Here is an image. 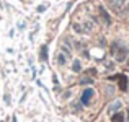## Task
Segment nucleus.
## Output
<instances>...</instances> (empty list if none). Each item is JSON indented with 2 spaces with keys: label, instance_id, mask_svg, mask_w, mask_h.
I'll use <instances>...</instances> for the list:
<instances>
[{
  "label": "nucleus",
  "instance_id": "nucleus-3",
  "mask_svg": "<svg viewBox=\"0 0 129 122\" xmlns=\"http://www.w3.org/2000/svg\"><path fill=\"white\" fill-rule=\"evenodd\" d=\"M93 98V90L91 88H88L82 93V98H80V101H82V104H88L90 103V99Z\"/></svg>",
  "mask_w": 129,
  "mask_h": 122
},
{
  "label": "nucleus",
  "instance_id": "nucleus-13",
  "mask_svg": "<svg viewBox=\"0 0 129 122\" xmlns=\"http://www.w3.org/2000/svg\"><path fill=\"white\" fill-rule=\"evenodd\" d=\"M46 8H47V5H39V7H38V13H43Z\"/></svg>",
  "mask_w": 129,
  "mask_h": 122
},
{
  "label": "nucleus",
  "instance_id": "nucleus-10",
  "mask_svg": "<svg viewBox=\"0 0 129 122\" xmlns=\"http://www.w3.org/2000/svg\"><path fill=\"white\" fill-rule=\"evenodd\" d=\"M72 70H74V72H80V70H82V65H80V60H74Z\"/></svg>",
  "mask_w": 129,
  "mask_h": 122
},
{
  "label": "nucleus",
  "instance_id": "nucleus-2",
  "mask_svg": "<svg viewBox=\"0 0 129 122\" xmlns=\"http://www.w3.org/2000/svg\"><path fill=\"white\" fill-rule=\"evenodd\" d=\"M124 2H126V0H108V5H110V8L113 10V12L119 13L124 7Z\"/></svg>",
  "mask_w": 129,
  "mask_h": 122
},
{
  "label": "nucleus",
  "instance_id": "nucleus-1",
  "mask_svg": "<svg viewBox=\"0 0 129 122\" xmlns=\"http://www.w3.org/2000/svg\"><path fill=\"white\" fill-rule=\"evenodd\" d=\"M127 54H129V49H127V47L119 46L116 49V52H114V59H116L118 62H124V60H126V57H127Z\"/></svg>",
  "mask_w": 129,
  "mask_h": 122
},
{
  "label": "nucleus",
  "instance_id": "nucleus-14",
  "mask_svg": "<svg viewBox=\"0 0 129 122\" xmlns=\"http://www.w3.org/2000/svg\"><path fill=\"white\" fill-rule=\"evenodd\" d=\"M5 103H10V94H5Z\"/></svg>",
  "mask_w": 129,
  "mask_h": 122
},
{
  "label": "nucleus",
  "instance_id": "nucleus-8",
  "mask_svg": "<svg viewBox=\"0 0 129 122\" xmlns=\"http://www.w3.org/2000/svg\"><path fill=\"white\" fill-rule=\"evenodd\" d=\"M39 57H41L43 60L47 59V46H43L41 47V52H39Z\"/></svg>",
  "mask_w": 129,
  "mask_h": 122
},
{
  "label": "nucleus",
  "instance_id": "nucleus-9",
  "mask_svg": "<svg viewBox=\"0 0 129 122\" xmlns=\"http://www.w3.org/2000/svg\"><path fill=\"white\" fill-rule=\"evenodd\" d=\"M74 29H75L77 33H80V34H83V33H85V29H83V25H79V23H74Z\"/></svg>",
  "mask_w": 129,
  "mask_h": 122
},
{
  "label": "nucleus",
  "instance_id": "nucleus-4",
  "mask_svg": "<svg viewBox=\"0 0 129 122\" xmlns=\"http://www.w3.org/2000/svg\"><path fill=\"white\" fill-rule=\"evenodd\" d=\"M111 80H118V81H119V90H123V91L127 90V78L124 75H116V77H113Z\"/></svg>",
  "mask_w": 129,
  "mask_h": 122
},
{
  "label": "nucleus",
  "instance_id": "nucleus-15",
  "mask_svg": "<svg viewBox=\"0 0 129 122\" xmlns=\"http://www.w3.org/2000/svg\"><path fill=\"white\" fill-rule=\"evenodd\" d=\"M126 69L129 70V60H127V62H126Z\"/></svg>",
  "mask_w": 129,
  "mask_h": 122
},
{
  "label": "nucleus",
  "instance_id": "nucleus-6",
  "mask_svg": "<svg viewBox=\"0 0 129 122\" xmlns=\"http://www.w3.org/2000/svg\"><path fill=\"white\" fill-rule=\"evenodd\" d=\"M121 106H123V104H121V101H114V103H113V104L110 106V109H108V112H111V114H113V112H116V111L119 109Z\"/></svg>",
  "mask_w": 129,
  "mask_h": 122
},
{
  "label": "nucleus",
  "instance_id": "nucleus-5",
  "mask_svg": "<svg viewBox=\"0 0 129 122\" xmlns=\"http://www.w3.org/2000/svg\"><path fill=\"white\" fill-rule=\"evenodd\" d=\"M100 16L103 18V21H105V25H111V18H110V15L106 13V10L103 8V7H100Z\"/></svg>",
  "mask_w": 129,
  "mask_h": 122
},
{
  "label": "nucleus",
  "instance_id": "nucleus-12",
  "mask_svg": "<svg viewBox=\"0 0 129 122\" xmlns=\"http://www.w3.org/2000/svg\"><path fill=\"white\" fill-rule=\"evenodd\" d=\"M91 81H93L91 78H88V77H85V78H82V80H80V83H82V85H85V83H91Z\"/></svg>",
  "mask_w": 129,
  "mask_h": 122
},
{
  "label": "nucleus",
  "instance_id": "nucleus-11",
  "mask_svg": "<svg viewBox=\"0 0 129 122\" xmlns=\"http://www.w3.org/2000/svg\"><path fill=\"white\" fill-rule=\"evenodd\" d=\"M57 60H59V64H60V65H64V64H66V55H64V54H59Z\"/></svg>",
  "mask_w": 129,
  "mask_h": 122
},
{
  "label": "nucleus",
  "instance_id": "nucleus-7",
  "mask_svg": "<svg viewBox=\"0 0 129 122\" xmlns=\"http://www.w3.org/2000/svg\"><path fill=\"white\" fill-rule=\"evenodd\" d=\"M113 122H124V114H121V112L113 114Z\"/></svg>",
  "mask_w": 129,
  "mask_h": 122
}]
</instances>
